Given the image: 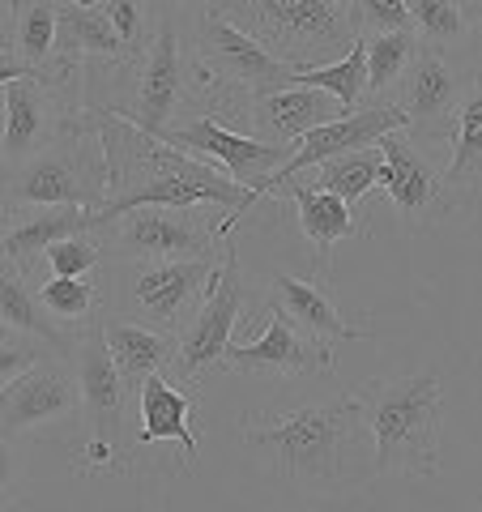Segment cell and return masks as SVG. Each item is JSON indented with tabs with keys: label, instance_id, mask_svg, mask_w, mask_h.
<instances>
[{
	"label": "cell",
	"instance_id": "cell-1",
	"mask_svg": "<svg viewBox=\"0 0 482 512\" xmlns=\"http://www.w3.org/2000/svg\"><path fill=\"white\" fill-rule=\"evenodd\" d=\"M86 120L99 128L107 154V201L99 210V231L111 218L137 205H222L227 218L218 222V235L227 239L248 214V184H239L210 158L180 154V146L146 133L133 120L103 107H86Z\"/></svg>",
	"mask_w": 482,
	"mask_h": 512
},
{
	"label": "cell",
	"instance_id": "cell-2",
	"mask_svg": "<svg viewBox=\"0 0 482 512\" xmlns=\"http://www.w3.org/2000/svg\"><path fill=\"white\" fill-rule=\"evenodd\" d=\"M239 436L252 453L269 461L282 487L308 495H337L346 487H359V461L372 466V444H367L363 406L355 393L320 406L244 414Z\"/></svg>",
	"mask_w": 482,
	"mask_h": 512
},
{
	"label": "cell",
	"instance_id": "cell-3",
	"mask_svg": "<svg viewBox=\"0 0 482 512\" xmlns=\"http://www.w3.org/2000/svg\"><path fill=\"white\" fill-rule=\"evenodd\" d=\"M363 431L372 444V470L397 478L440 474V431H444V380L440 372L380 376L359 389Z\"/></svg>",
	"mask_w": 482,
	"mask_h": 512
},
{
	"label": "cell",
	"instance_id": "cell-4",
	"mask_svg": "<svg viewBox=\"0 0 482 512\" xmlns=\"http://www.w3.org/2000/svg\"><path fill=\"white\" fill-rule=\"evenodd\" d=\"M192 86L210 94V116L231 124L239 116L252 120V103L269 90H282L295 82V69L278 60L265 43H256L248 30H239L227 13L214 5L197 18V47H192Z\"/></svg>",
	"mask_w": 482,
	"mask_h": 512
},
{
	"label": "cell",
	"instance_id": "cell-5",
	"mask_svg": "<svg viewBox=\"0 0 482 512\" xmlns=\"http://www.w3.org/2000/svg\"><path fill=\"white\" fill-rule=\"evenodd\" d=\"M210 5L291 69L329 64L363 39L350 0H210Z\"/></svg>",
	"mask_w": 482,
	"mask_h": 512
},
{
	"label": "cell",
	"instance_id": "cell-6",
	"mask_svg": "<svg viewBox=\"0 0 482 512\" xmlns=\"http://www.w3.org/2000/svg\"><path fill=\"white\" fill-rule=\"evenodd\" d=\"M0 197L9 205H86L99 214L107 201V154L86 111L52 146L0 175Z\"/></svg>",
	"mask_w": 482,
	"mask_h": 512
},
{
	"label": "cell",
	"instance_id": "cell-7",
	"mask_svg": "<svg viewBox=\"0 0 482 512\" xmlns=\"http://www.w3.org/2000/svg\"><path fill=\"white\" fill-rule=\"evenodd\" d=\"M218 261L214 256H116L103 308L111 316L175 333V325L201 303Z\"/></svg>",
	"mask_w": 482,
	"mask_h": 512
},
{
	"label": "cell",
	"instance_id": "cell-8",
	"mask_svg": "<svg viewBox=\"0 0 482 512\" xmlns=\"http://www.w3.org/2000/svg\"><path fill=\"white\" fill-rule=\"evenodd\" d=\"M248 308V282H244V265L239 252H222V261L214 269L210 286H205L201 303L192 308L184 320L180 338H175V384H197L205 376L227 372V350L235 342L239 316Z\"/></svg>",
	"mask_w": 482,
	"mask_h": 512
},
{
	"label": "cell",
	"instance_id": "cell-9",
	"mask_svg": "<svg viewBox=\"0 0 482 512\" xmlns=\"http://www.w3.org/2000/svg\"><path fill=\"white\" fill-rule=\"evenodd\" d=\"M465 86H470V73H461L457 64L448 60V47L419 43V52H414V60L406 64L401 82L393 86L389 103H397L406 111V133L414 141L448 154Z\"/></svg>",
	"mask_w": 482,
	"mask_h": 512
},
{
	"label": "cell",
	"instance_id": "cell-10",
	"mask_svg": "<svg viewBox=\"0 0 482 512\" xmlns=\"http://www.w3.org/2000/svg\"><path fill=\"white\" fill-rule=\"evenodd\" d=\"M376 150L384 158L380 167V192L393 205V214L401 222V231H427L448 214L444 197V150H431L423 141H414L406 128H393L376 141Z\"/></svg>",
	"mask_w": 482,
	"mask_h": 512
},
{
	"label": "cell",
	"instance_id": "cell-11",
	"mask_svg": "<svg viewBox=\"0 0 482 512\" xmlns=\"http://www.w3.org/2000/svg\"><path fill=\"white\" fill-rule=\"evenodd\" d=\"M222 218H205L201 205H137L111 218V256H214Z\"/></svg>",
	"mask_w": 482,
	"mask_h": 512
},
{
	"label": "cell",
	"instance_id": "cell-12",
	"mask_svg": "<svg viewBox=\"0 0 482 512\" xmlns=\"http://www.w3.org/2000/svg\"><path fill=\"white\" fill-rule=\"evenodd\" d=\"M393 128H406V111H401L397 103H367V107H355L346 111V116L337 120H325L316 124L312 133H303L291 154H286V163L269 175V180H261L256 188H248V210L261 197H273V192H282L286 184L295 180V175L312 171L316 163H325V158L333 154H346V150H363V146H376V141L384 133H393Z\"/></svg>",
	"mask_w": 482,
	"mask_h": 512
},
{
	"label": "cell",
	"instance_id": "cell-13",
	"mask_svg": "<svg viewBox=\"0 0 482 512\" xmlns=\"http://www.w3.org/2000/svg\"><path fill=\"white\" fill-rule=\"evenodd\" d=\"M77 414H82V384H77V367H64V355H43L0 389V427L13 436H39Z\"/></svg>",
	"mask_w": 482,
	"mask_h": 512
},
{
	"label": "cell",
	"instance_id": "cell-14",
	"mask_svg": "<svg viewBox=\"0 0 482 512\" xmlns=\"http://www.w3.org/2000/svg\"><path fill=\"white\" fill-rule=\"evenodd\" d=\"M192 86V69H188V56H184V39L175 22H158L154 39L146 43V56L137 64V77H133V99L120 103V107H103V111H116V116L133 120L137 128L146 133H163L171 128L175 107L184 103V94Z\"/></svg>",
	"mask_w": 482,
	"mask_h": 512
},
{
	"label": "cell",
	"instance_id": "cell-15",
	"mask_svg": "<svg viewBox=\"0 0 482 512\" xmlns=\"http://www.w3.org/2000/svg\"><path fill=\"white\" fill-rule=\"evenodd\" d=\"M333 342L316 338V333L299 329L291 316L273 312L261 320V333L252 342H231L227 350V372L244 376H282V380H303L333 372Z\"/></svg>",
	"mask_w": 482,
	"mask_h": 512
},
{
	"label": "cell",
	"instance_id": "cell-16",
	"mask_svg": "<svg viewBox=\"0 0 482 512\" xmlns=\"http://www.w3.org/2000/svg\"><path fill=\"white\" fill-rule=\"evenodd\" d=\"M82 107H77L60 86H52L47 77H18L5 86V133H0V163L18 167L30 154H39L43 146L69 128Z\"/></svg>",
	"mask_w": 482,
	"mask_h": 512
},
{
	"label": "cell",
	"instance_id": "cell-17",
	"mask_svg": "<svg viewBox=\"0 0 482 512\" xmlns=\"http://www.w3.org/2000/svg\"><path fill=\"white\" fill-rule=\"evenodd\" d=\"M154 137H163L171 146H180L197 158H210V163H218L222 171L235 175V180L248 184V188L269 180V175L286 163V154H291L286 146H273L265 137H252V133H239V128L222 124L218 116H210V111L192 116L180 128H163V133H154Z\"/></svg>",
	"mask_w": 482,
	"mask_h": 512
},
{
	"label": "cell",
	"instance_id": "cell-18",
	"mask_svg": "<svg viewBox=\"0 0 482 512\" xmlns=\"http://www.w3.org/2000/svg\"><path fill=\"white\" fill-rule=\"evenodd\" d=\"M73 367H77V384H82V423H86V436H99V440L120 444V436H124L128 384L120 376L116 359H111V346H107V333H103V316H94L90 325L77 333ZM124 461H128V453H124Z\"/></svg>",
	"mask_w": 482,
	"mask_h": 512
},
{
	"label": "cell",
	"instance_id": "cell-19",
	"mask_svg": "<svg viewBox=\"0 0 482 512\" xmlns=\"http://www.w3.org/2000/svg\"><path fill=\"white\" fill-rule=\"evenodd\" d=\"M99 231V214L86 205H9V222L0 235V265L35 278L43 252L64 235Z\"/></svg>",
	"mask_w": 482,
	"mask_h": 512
},
{
	"label": "cell",
	"instance_id": "cell-20",
	"mask_svg": "<svg viewBox=\"0 0 482 512\" xmlns=\"http://www.w3.org/2000/svg\"><path fill=\"white\" fill-rule=\"evenodd\" d=\"M269 308L291 316L299 329L316 333L325 342H363L372 338V329H359L350 325L337 308V295L329 286V274H316V278H303V274H273L269 278Z\"/></svg>",
	"mask_w": 482,
	"mask_h": 512
},
{
	"label": "cell",
	"instance_id": "cell-21",
	"mask_svg": "<svg viewBox=\"0 0 482 512\" xmlns=\"http://www.w3.org/2000/svg\"><path fill=\"white\" fill-rule=\"evenodd\" d=\"M137 410H141V431H137V440L128 444V470H133L141 448H150L158 440H175L184 448V470L197 466L201 448H197V436H192V427H188L192 393H184V384H175L167 372L146 376L137 389Z\"/></svg>",
	"mask_w": 482,
	"mask_h": 512
},
{
	"label": "cell",
	"instance_id": "cell-22",
	"mask_svg": "<svg viewBox=\"0 0 482 512\" xmlns=\"http://www.w3.org/2000/svg\"><path fill=\"white\" fill-rule=\"evenodd\" d=\"M444 197L448 214L482 205V69L470 73V86H465L453 124V141H448L444 158Z\"/></svg>",
	"mask_w": 482,
	"mask_h": 512
},
{
	"label": "cell",
	"instance_id": "cell-23",
	"mask_svg": "<svg viewBox=\"0 0 482 512\" xmlns=\"http://www.w3.org/2000/svg\"><path fill=\"white\" fill-rule=\"evenodd\" d=\"M337 116H346V107L337 103L329 90L303 86V82L269 90L252 103V124L261 128V137L273 141V146H286V150H291L303 133H312L316 124L337 120Z\"/></svg>",
	"mask_w": 482,
	"mask_h": 512
},
{
	"label": "cell",
	"instance_id": "cell-24",
	"mask_svg": "<svg viewBox=\"0 0 482 512\" xmlns=\"http://www.w3.org/2000/svg\"><path fill=\"white\" fill-rule=\"evenodd\" d=\"M282 192L295 201L299 227H303V235H308L312 248H316V274H329L333 248L342 244V239H359V235H363L355 205L342 201V197H337V192H329V188L308 184V180H291Z\"/></svg>",
	"mask_w": 482,
	"mask_h": 512
},
{
	"label": "cell",
	"instance_id": "cell-25",
	"mask_svg": "<svg viewBox=\"0 0 482 512\" xmlns=\"http://www.w3.org/2000/svg\"><path fill=\"white\" fill-rule=\"evenodd\" d=\"M103 333H107L111 359H116L128 393H137L146 376L167 372V367L175 363V333L137 325V320H124V316H111L107 308H103Z\"/></svg>",
	"mask_w": 482,
	"mask_h": 512
},
{
	"label": "cell",
	"instance_id": "cell-26",
	"mask_svg": "<svg viewBox=\"0 0 482 512\" xmlns=\"http://www.w3.org/2000/svg\"><path fill=\"white\" fill-rule=\"evenodd\" d=\"M0 325L9 333H26V338H39L56 350V355L73 359V346L77 338L69 333H60V325L52 316L43 312V303L35 295V286H30L26 274H18L13 265H0Z\"/></svg>",
	"mask_w": 482,
	"mask_h": 512
},
{
	"label": "cell",
	"instance_id": "cell-27",
	"mask_svg": "<svg viewBox=\"0 0 482 512\" xmlns=\"http://www.w3.org/2000/svg\"><path fill=\"white\" fill-rule=\"evenodd\" d=\"M60 9H64V0H18V5H13L9 47L39 73H47V64H52V56H56Z\"/></svg>",
	"mask_w": 482,
	"mask_h": 512
},
{
	"label": "cell",
	"instance_id": "cell-28",
	"mask_svg": "<svg viewBox=\"0 0 482 512\" xmlns=\"http://www.w3.org/2000/svg\"><path fill=\"white\" fill-rule=\"evenodd\" d=\"M367 43V94L372 103H389L393 86L401 82L406 64L419 52V30H380V35H363Z\"/></svg>",
	"mask_w": 482,
	"mask_h": 512
},
{
	"label": "cell",
	"instance_id": "cell-29",
	"mask_svg": "<svg viewBox=\"0 0 482 512\" xmlns=\"http://www.w3.org/2000/svg\"><path fill=\"white\" fill-rule=\"evenodd\" d=\"M380 167H384V158H380L376 146L346 150V154H333V158H325V163H316L308 184H320V188L337 192L342 201L359 205L367 192L380 188ZM295 180H303V175H295Z\"/></svg>",
	"mask_w": 482,
	"mask_h": 512
},
{
	"label": "cell",
	"instance_id": "cell-30",
	"mask_svg": "<svg viewBox=\"0 0 482 512\" xmlns=\"http://www.w3.org/2000/svg\"><path fill=\"white\" fill-rule=\"evenodd\" d=\"M39 303L43 312L56 320L60 329H86L94 316H103V286L90 282V278H56L47 274L39 282Z\"/></svg>",
	"mask_w": 482,
	"mask_h": 512
},
{
	"label": "cell",
	"instance_id": "cell-31",
	"mask_svg": "<svg viewBox=\"0 0 482 512\" xmlns=\"http://www.w3.org/2000/svg\"><path fill=\"white\" fill-rule=\"evenodd\" d=\"M295 82L329 90L346 111H355L367 94V43L355 39L346 56H337L329 64H303V69H295Z\"/></svg>",
	"mask_w": 482,
	"mask_h": 512
},
{
	"label": "cell",
	"instance_id": "cell-32",
	"mask_svg": "<svg viewBox=\"0 0 482 512\" xmlns=\"http://www.w3.org/2000/svg\"><path fill=\"white\" fill-rule=\"evenodd\" d=\"M406 9H410V22L423 43L457 47L470 39V22H465L457 0H406Z\"/></svg>",
	"mask_w": 482,
	"mask_h": 512
},
{
	"label": "cell",
	"instance_id": "cell-33",
	"mask_svg": "<svg viewBox=\"0 0 482 512\" xmlns=\"http://www.w3.org/2000/svg\"><path fill=\"white\" fill-rule=\"evenodd\" d=\"M43 265H47V274H56V278H90L94 269L103 265V239L94 231L64 235L43 252Z\"/></svg>",
	"mask_w": 482,
	"mask_h": 512
},
{
	"label": "cell",
	"instance_id": "cell-34",
	"mask_svg": "<svg viewBox=\"0 0 482 512\" xmlns=\"http://www.w3.org/2000/svg\"><path fill=\"white\" fill-rule=\"evenodd\" d=\"M359 35H380V30H414L406 0H350Z\"/></svg>",
	"mask_w": 482,
	"mask_h": 512
},
{
	"label": "cell",
	"instance_id": "cell-35",
	"mask_svg": "<svg viewBox=\"0 0 482 512\" xmlns=\"http://www.w3.org/2000/svg\"><path fill=\"white\" fill-rule=\"evenodd\" d=\"M43 355H52V346L39 338H26V333H5L0 338V389L9 380H18L30 363H39Z\"/></svg>",
	"mask_w": 482,
	"mask_h": 512
},
{
	"label": "cell",
	"instance_id": "cell-36",
	"mask_svg": "<svg viewBox=\"0 0 482 512\" xmlns=\"http://www.w3.org/2000/svg\"><path fill=\"white\" fill-rule=\"evenodd\" d=\"M99 5L107 9L111 26L120 30V39L128 43V52H146V9L150 0H99Z\"/></svg>",
	"mask_w": 482,
	"mask_h": 512
},
{
	"label": "cell",
	"instance_id": "cell-37",
	"mask_svg": "<svg viewBox=\"0 0 482 512\" xmlns=\"http://www.w3.org/2000/svg\"><path fill=\"white\" fill-rule=\"evenodd\" d=\"M18 440L13 431L0 427V508L13 504V491H18V474H22V453H18Z\"/></svg>",
	"mask_w": 482,
	"mask_h": 512
},
{
	"label": "cell",
	"instance_id": "cell-38",
	"mask_svg": "<svg viewBox=\"0 0 482 512\" xmlns=\"http://www.w3.org/2000/svg\"><path fill=\"white\" fill-rule=\"evenodd\" d=\"M18 77H43L39 69H30V64L13 52V47H0V90L9 82H18Z\"/></svg>",
	"mask_w": 482,
	"mask_h": 512
},
{
	"label": "cell",
	"instance_id": "cell-39",
	"mask_svg": "<svg viewBox=\"0 0 482 512\" xmlns=\"http://www.w3.org/2000/svg\"><path fill=\"white\" fill-rule=\"evenodd\" d=\"M13 5L18 0H0V47H9V35H13Z\"/></svg>",
	"mask_w": 482,
	"mask_h": 512
},
{
	"label": "cell",
	"instance_id": "cell-40",
	"mask_svg": "<svg viewBox=\"0 0 482 512\" xmlns=\"http://www.w3.org/2000/svg\"><path fill=\"white\" fill-rule=\"evenodd\" d=\"M461 13H465V22H470V35H482V0H465Z\"/></svg>",
	"mask_w": 482,
	"mask_h": 512
},
{
	"label": "cell",
	"instance_id": "cell-41",
	"mask_svg": "<svg viewBox=\"0 0 482 512\" xmlns=\"http://www.w3.org/2000/svg\"><path fill=\"white\" fill-rule=\"evenodd\" d=\"M5 222H9V201L0 197V235H5Z\"/></svg>",
	"mask_w": 482,
	"mask_h": 512
},
{
	"label": "cell",
	"instance_id": "cell-42",
	"mask_svg": "<svg viewBox=\"0 0 482 512\" xmlns=\"http://www.w3.org/2000/svg\"><path fill=\"white\" fill-rule=\"evenodd\" d=\"M0 133H5V90H0Z\"/></svg>",
	"mask_w": 482,
	"mask_h": 512
},
{
	"label": "cell",
	"instance_id": "cell-43",
	"mask_svg": "<svg viewBox=\"0 0 482 512\" xmlns=\"http://www.w3.org/2000/svg\"><path fill=\"white\" fill-rule=\"evenodd\" d=\"M180 5H210V0H180Z\"/></svg>",
	"mask_w": 482,
	"mask_h": 512
},
{
	"label": "cell",
	"instance_id": "cell-44",
	"mask_svg": "<svg viewBox=\"0 0 482 512\" xmlns=\"http://www.w3.org/2000/svg\"><path fill=\"white\" fill-rule=\"evenodd\" d=\"M82 5H94V0H82Z\"/></svg>",
	"mask_w": 482,
	"mask_h": 512
},
{
	"label": "cell",
	"instance_id": "cell-45",
	"mask_svg": "<svg viewBox=\"0 0 482 512\" xmlns=\"http://www.w3.org/2000/svg\"><path fill=\"white\" fill-rule=\"evenodd\" d=\"M457 5H465V0H457Z\"/></svg>",
	"mask_w": 482,
	"mask_h": 512
}]
</instances>
